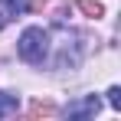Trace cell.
I'll list each match as a JSON object with an SVG mask.
<instances>
[{
	"label": "cell",
	"mask_w": 121,
	"mask_h": 121,
	"mask_svg": "<svg viewBox=\"0 0 121 121\" xmlns=\"http://www.w3.org/2000/svg\"><path fill=\"white\" fill-rule=\"evenodd\" d=\"M108 105H111L115 111L121 108V88H118V85H115V88H108Z\"/></svg>",
	"instance_id": "obj_7"
},
{
	"label": "cell",
	"mask_w": 121,
	"mask_h": 121,
	"mask_svg": "<svg viewBox=\"0 0 121 121\" xmlns=\"http://www.w3.org/2000/svg\"><path fill=\"white\" fill-rule=\"evenodd\" d=\"M17 95H7V92H0V118L3 115H10V111H17Z\"/></svg>",
	"instance_id": "obj_5"
},
{
	"label": "cell",
	"mask_w": 121,
	"mask_h": 121,
	"mask_svg": "<svg viewBox=\"0 0 121 121\" xmlns=\"http://www.w3.org/2000/svg\"><path fill=\"white\" fill-rule=\"evenodd\" d=\"M10 20V17H7V13H3V7H0V30H3V23Z\"/></svg>",
	"instance_id": "obj_8"
},
{
	"label": "cell",
	"mask_w": 121,
	"mask_h": 121,
	"mask_svg": "<svg viewBox=\"0 0 121 121\" xmlns=\"http://www.w3.org/2000/svg\"><path fill=\"white\" fill-rule=\"evenodd\" d=\"M30 115H33V118H39V115H56V105H52V101H33V105H30Z\"/></svg>",
	"instance_id": "obj_3"
},
{
	"label": "cell",
	"mask_w": 121,
	"mask_h": 121,
	"mask_svg": "<svg viewBox=\"0 0 121 121\" xmlns=\"http://www.w3.org/2000/svg\"><path fill=\"white\" fill-rule=\"evenodd\" d=\"M0 7H3V13H7V17H17V13L26 10V0H0Z\"/></svg>",
	"instance_id": "obj_4"
},
{
	"label": "cell",
	"mask_w": 121,
	"mask_h": 121,
	"mask_svg": "<svg viewBox=\"0 0 121 121\" xmlns=\"http://www.w3.org/2000/svg\"><path fill=\"white\" fill-rule=\"evenodd\" d=\"M79 10L85 13V17H101V13H105V7L95 3V0H79Z\"/></svg>",
	"instance_id": "obj_6"
},
{
	"label": "cell",
	"mask_w": 121,
	"mask_h": 121,
	"mask_svg": "<svg viewBox=\"0 0 121 121\" xmlns=\"http://www.w3.org/2000/svg\"><path fill=\"white\" fill-rule=\"evenodd\" d=\"M85 115H98V95H88L79 105H69V118H85Z\"/></svg>",
	"instance_id": "obj_2"
},
{
	"label": "cell",
	"mask_w": 121,
	"mask_h": 121,
	"mask_svg": "<svg viewBox=\"0 0 121 121\" xmlns=\"http://www.w3.org/2000/svg\"><path fill=\"white\" fill-rule=\"evenodd\" d=\"M17 52H20L23 62L39 65V62L46 59V52H49V33H46L43 26H30V30H23L20 43H17Z\"/></svg>",
	"instance_id": "obj_1"
}]
</instances>
